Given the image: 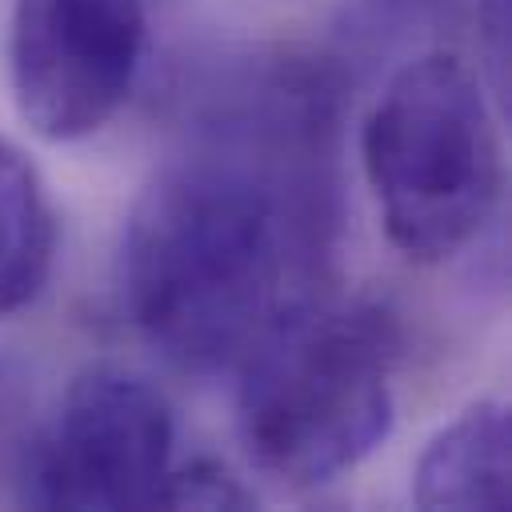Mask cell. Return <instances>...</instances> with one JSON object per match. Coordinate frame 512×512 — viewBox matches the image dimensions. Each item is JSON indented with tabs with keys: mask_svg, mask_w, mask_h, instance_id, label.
Instances as JSON below:
<instances>
[{
	"mask_svg": "<svg viewBox=\"0 0 512 512\" xmlns=\"http://www.w3.org/2000/svg\"><path fill=\"white\" fill-rule=\"evenodd\" d=\"M360 164L408 260L444 264L464 252L500 200V144L476 72L452 52L396 68L364 116Z\"/></svg>",
	"mask_w": 512,
	"mask_h": 512,
	"instance_id": "3",
	"label": "cell"
},
{
	"mask_svg": "<svg viewBox=\"0 0 512 512\" xmlns=\"http://www.w3.org/2000/svg\"><path fill=\"white\" fill-rule=\"evenodd\" d=\"M148 40V0H12L8 84L24 124L72 144L128 100Z\"/></svg>",
	"mask_w": 512,
	"mask_h": 512,
	"instance_id": "5",
	"label": "cell"
},
{
	"mask_svg": "<svg viewBox=\"0 0 512 512\" xmlns=\"http://www.w3.org/2000/svg\"><path fill=\"white\" fill-rule=\"evenodd\" d=\"M412 500L420 508H488L512 500L508 472V404L476 400L448 420L412 468Z\"/></svg>",
	"mask_w": 512,
	"mask_h": 512,
	"instance_id": "6",
	"label": "cell"
},
{
	"mask_svg": "<svg viewBox=\"0 0 512 512\" xmlns=\"http://www.w3.org/2000/svg\"><path fill=\"white\" fill-rule=\"evenodd\" d=\"M252 504H256L252 488L240 484V476H232L224 464L204 456L180 468L172 464L156 496V508H252Z\"/></svg>",
	"mask_w": 512,
	"mask_h": 512,
	"instance_id": "8",
	"label": "cell"
},
{
	"mask_svg": "<svg viewBox=\"0 0 512 512\" xmlns=\"http://www.w3.org/2000/svg\"><path fill=\"white\" fill-rule=\"evenodd\" d=\"M28 412H32L28 380H24L20 364L0 352V488L8 484L12 496H16L20 468H24L32 432H36V424H32Z\"/></svg>",
	"mask_w": 512,
	"mask_h": 512,
	"instance_id": "9",
	"label": "cell"
},
{
	"mask_svg": "<svg viewBox=\"0 0 512 512\" xmlns=\"http://www.w3.org/2000/svg\"><path fill=\"white\" fill-rule=\"evenodd\" d=\"M56 212L36 164L0 136V320L24 312L52 280Z\"/></svg>",
	"mask_w": 512,
	"mask_h": 512,
	"instance_id": "7",
	"label": "cell"
},
{
	"mask_svg": "<svg viewBox=\"0 0 512 512\" xmlns=\"http://www.w3.org/2000/svg\"><path fill=\"white\" fill-rule=\"evenodd\" d=\"M288 132L220 116L216 140L164 164L136 196L120 240V300L148 348L172 368H236L284 308V276L312 228L268 148Z\"/></svg>",
	"mask_w": 512,
	"mask_h": 512,
	"instance_id": "1",
	"label": "cell"
},
{
	"mask_svg": "<svg viewBox=\"0 0 512 512\" xmlns=\"http://www.w3.org/2000/svg\"><path fill=\"white\" fill-rule=\"evenodd\" d=\"M400 336L372 304H292L240 356L236 436L276 488H320L368 460L396 416Z\"/></svg>",
	"mask_w": 512,
	"mask_h": 512,
	"instance_id": "2",
	"label": "cell"
},
{
	"mask_svg": "<svg viewBox=\"0 0 512 512\" xmlns=\"http://www.w3.org/2000/svg\"><path fill=\"white\" fill-rule=\"evenodd\" d=\"M176 424L156 384L92 364L68 380L36 424L16 500L32 508H156L172 468Z\"/></svg>",
	"mask_w": 512,
	"mask_h": 512,
	"instance_id": "4",
	"label": "cell"
}]
</instances>
